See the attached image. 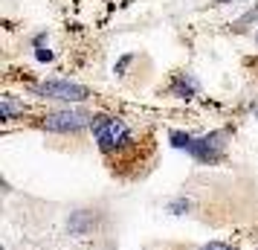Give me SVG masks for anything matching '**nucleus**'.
<instances>
[{"mask_svg": "<svg viewBox=\"0 0 258 250\" xmlns=\"http://www.w3.org/2000/svg\"><path fill=\"white\" fill-rule=\"evenodd\" d=\"M90 128H93V137H96V143H99L102 151H113V149H122V146L131 143V128L119 117L99 114Z\"/></svg>", "mask_w": 258, "mask_h": 250, "instance_id": "f257e3e1", "label": "nucleus"}, {"mask_svg": "<svg viewBox=\"0 0 258 250\" xmlns=\"http://www.w3.org/2000/svg\"><path fill=\"white\" fill-rule=\"evenodd\" d=\"M93 114L87 111H76V108H67V111H52L44 117V128L52 131V134H76L87 125H93Z\"/></svg>", "mask_w": 258, "mask_h": 250, "instance_id": "f03ea898", "label": "nucleus"}, {"mask_svg": "<svg viewBox=\"0 0 258 250\" xmlns=\"http://www.w3.org/2000/svg\"><path fill=\"white\" fill-rule=\"evenodd\" d=\"M41 96L46 99H61V102H84L90 96V90L84 84H76V82H58V79H49V82H41L35 87Z\"/></svg>", "mask_w": 258, "mask_h": 250, "instance_id": "7ed1b4c3", "label": "nucleus"}, {"mask_svg": "<svg viewBox=\"0 0 258 250\" xmlns=\"http://www.w3.org/2000/svg\"><path fill=\"white\" fill-rule=\"evenodd\" d=\"M224 140H227L224 131H212V134L195 140L192 149H189V154H192L195 160H200V163H215V160H221V154H224V146H227Z\"/></svg>", "mask_w": 258, "mask_h": 250, "instance_id": "20e7f679", "label": "nucleus"}, {"mask_svg": "<svg viewBox=\"0 0 258 250\" xmlns=\"http://www.w3.org/2000/svg\"><path fill=\"white\" fill-rule=\"evenodd\" d=\"M171 93L180 96V99H192V96L197 93V82H195L192 76H177L174 84H171Z\"/></svg>", "mask_w": 258, "mask_h": 250, "instance_id": "39448f33", "label": "nucleus"}, {"mask_svg": "<svg viewBox=\"0 0 258 250\" xmlns=\"http://www.w3.org/2000/svg\"><path fill=\"white\" fill-rule=\"evenodd\" d=\"M70 230H73V233H78V236L90 233V230H93V213H87V210L73 213V218H70Z\"/></svg>", "mask_w": 258, "mask_h": 250, "instance_id": "423d86ee", "label": "nucleus"}, {"mask_svg": "<svg viewBox=\"0 0 258 250\" xmlns=\"http://www.w3.org/2000/svg\"><path fill=\"white\" fill-rule=\"evenodd\" d=\"M23 111H26L23 102H15L12 96H3V99H0V119H3V122H9L15 114H23Z\"/></svg>", "mask_w": 258, "mask_h": 250, "instance_id": "0eeeda50", "label": "nucleus"}, {"mask_svg": "<svg viewBox=\"0 0 258 250\" xmlns=\"http://www.w3.org/2000/svg\"><path fill=\"white\" fill-rule=\"evenodd\" d=\"M168 140H171V146H174V149H186V151H189V149H192V143H195V137H192V134H183V131H171V134H168Z\"/></svg>", "mask_w": 258, "mask_h": 250, "instance_id": "6e6552de", "label": "nucleus"}, {"mask_svg": "<svg viewBox=\"0 0 258 250\" xmlns=\"http://www.w3.org/2000/svg\"><path fill=\"white\" fill-rule=\"evenodd\" d=\"M189 207H192V204H189V198H177V201H171V204H168V213H174V216H183Z\"/></svg>", "mask_w": 258, "mask_h": 250, "instance_id": "1a4fd4ad", "label": "nucleus"}, {"mask_svg": "<svg viewBox=\"0 0 258 250\" xmlns=\"http://www.w3.org/2000/svg\"><path fill=\"white\" fill-rule=\"evenodd\" d=\"M200 250H232L227 242H209V245H203Z\"/></svg>", "mask_w": 258, "mask_h": 250, "instance_id": "9d476101", "label": "nucleus"}, {"mask_svg": "<svg viewBox=\"0 0 258 250\" xmlns=\"http://www.w3.org/2000/svg\"><path fill=\"white\" fill-rule=\"evenodd\" d=\"M35 55H38V61H52V52H49V50H44V47H38V52H35Z\"/></svg>", "mask_w": 258, "mask_h": 250, "instance_id": "9b49d317", "label": "nucleus"}, {"mask_svg": "<svg viewBox=\"0 0 258 250\" xmlns=\"http://www.w3.org/2000/svg\"><path fill=\"white\" fill-rule=\"evenodd\" d=\"M221 3H229V0H215V6H221Z\"/></svg>", "mask_w": 258, "mask_h": 250, "instance_id": "f8f14e48", "label": "nucleus"}]
</instances>
